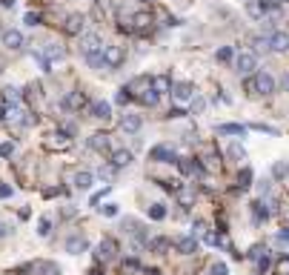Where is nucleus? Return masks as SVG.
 I'll use <instances>...</instances> for the list:
<instances>
[{
    "label": "nucleus",
    "mask_w": 289,
    "mask_h": 275,
    "mask_svg": "<svg viewBox=\"0 0 289 275\" xmlns=\"http://www.w3.org/2000/svg\"><path fill=\"white\" fill-rule=\"evenodd\" d=\"M83 103H86L83 92H66V97H63V106H66V109H72V112H78Z\"/></svg>",
    "instance_id": "obj_17"
},
{
    "label": "nucleus",
    "mask_w": 289,
    "mask_h": 275,
    "mask_svg": "<svg viewBox=\"0 0 289 275\" xmlns=\"http://www.w3.org/2000/svg\"><path fill=\"white\" fill-rule=\"evenodd\" d=\"M15 3H17V0H0V6H3V9H12Z\"/></svg>",
    "instance_id": "obj_49"
},
{
    "label": "nucleus",
    "mask_w": 289,
    "mask_h": 275,
    "mask_svg": "<svg viewBox=\"0 0 289 275\" xmlns=\"http://www.w3.org/2000/svg\"><path fill=\"white\" fill-rule=\"evenodd\" d=\"M206 109V100L204 97H195V100H192V115H201Z\"/></svg>",
    "instance_id": "obj_41"
},
{
    "label": "nucleus",
    "mask_w": 289,
    "mask_h": 275,
    "mask_svg": "<svg viewBox=\"0 0 289 275\" xmlns=\"http://www.w3.org/2000/svg\"><path fill=\"white\" fill-rule=\"evenodd\" d=\"M0 40H3V46L9 49V52H20L23 49V32H17V29H6V32L0 34Z\"/></svg>",
    "instance_id": "obj_6"
},
{
    "label": "nucleus",
    "mask_w": 289,
    "mask_h": 275,
    "mask_svg": "<svg viewBox=\"0 0 289 275\" xmlns=\"http://www.w3.org/2000/svg\"><path fill=\"white\" fill-rule=\"evenodd\" d=\"M278 241H281V244H289V229H281V232H278Z\"/></svg>",
    "instance_id": "obj_46"
},
{
    "label": "nucleus",
    "mask_w": 289,
    "mask_h": 275,
    "mask_svg": "<svg viewBox=\"0 0 289 275\" xmlns=\"http://www.w3.org/2000/svg\"><path fill=\"white\" fill-rule=\"evenodd\" d=\"M149 218H152V221H163V218H166V207H163V204H152V207H149Z\"/></svg>",
    "instance_id": "obj_31"
},
{
    "label": "nucleus",
    "mask_w": 289,
    "mask_h": 275,
    "mask_svg": "<svg viewBox=\"0 0 289 275\" xmlns=\"http://www.w3.org/2000/svg\"><path fill=\"white\" fill-rule=\"evenodd\" d=\"M3 100H6V103H20V89H15V86L3 89Z\"/></svg>",
    "instance_id": "obj_33"
},
{
    "label": "nucleus",
    "mask_w": 289,
    "mask_h": 275,
    "mask_svg": "<svg viewBox=\"0 0 289 275\" xmlns=\"http://www.w3.org/2000/svg\"><path fill=\"white\" fill-rule=\"evenodd\" d=\"M140 126H143V118L135 112H126L123 118H120V129L126 132V135H137L140 132Z\"/></svg>",
    "instance_id": "obj_7"
},
{
    "label": "nucleus",
    "mask_w": 289,
    "mask_h": 275,
    "mask_svg": "<svg viewBox=\"0 0 289 275\" xmlns=\"http://www.w3.org/2000/svg\"><path fill=\"white\" fill-rule=\"evenodd\" d=\"M252 129L255 132H266V135H281L275 126H266V123H252Z\"/></svg>",
    "instance_id": "obj_42"
},
{
    "label": "nucleus",
    "mask_w": 289,
    "mask_h": 275,
    "mask_svg": "<svg viewBox=\"0 0 289 275\" xmlns=\"http://www.w3.org/2000/svg\"><path fill=\"white\" fill-rule=\"evenodd\" d=\"M266 40H269V49L278 52V55H287L289 52V34L287 32H272Z\"/></svg>",
    "instance_id": "obj_9"
},
{
    "label": "nucleus",
    "mask_w": 289,
    "mask_h": 275,
    "mask_svg": "<svg viewBox=\"0 0 289 275\" xmlns=\"http://www.w3.org/2000/svg\"><path fill=\"white\" fill-rule=\"evenodd\" d=\"M255 69H258L255 52H238V55H235V72H238V75H255Z\"/></svg>",
    "instance_id": "obj_1"
},
{
    "label": "nucleus",
    "mask_w": 289,
    "mask_h": 275,
    "mask_svg": "<svg viewBox=\"0 0 289 275\" xmlns=\"http://www.w3.org/2000/svg\"><path fill=\"white\" fill-rule=\"evenodd\" d=\"M149 249H152V252H166V249H169V238H152V241H149Z\"/></svg>",
    "instance_id": "obj_32"
},
{
    "label": "nucleus",
    "mask_w": 289,
    "mask_h": 275,
    "mask_svg": "<svg viewBox=\"0 0 289 275\" xmlns=\"http://www.w3.org/2000/svg\"><path fill=\"white\" fill-rule=\"evenodd\" d=\"M3 115H6V109H0V121H3Z\"/></svg>",
    "instance_id": "obj_52"
},
{
    "label": "nucleus",
    "mask_w": 289,
    "mask_h": 275,
    "mask_svg": "<svg viewBox=\"0 0 289 275\" xmlns=\"http://www.w3.org/2000/svg\"><path fill=\"white\" fill-rule=\"evenodd\" d=\"M269 218V210H266V204L263 201H255V221L261 224V221H266Z\"/></svg>",
    "instance_id": "obj_34"
},
{
    "label": "nucleus",
    "mask_w": 289,
    "mask_h": 275,
    "mask_svg": "<svg viewBox=\"0 0 289 275\" xmlns=\"http://www.w3.org/2000/svg\"><path fill=\"white\" fill-rule=\"evenodd\" d=\"M229 155H232L235 161H246V152H243V146H240V144H232V146H229Z\"/></svg>",
    "instance_id": "obj_37"
},
{
    "label": "nucleus",
    "mask_w": 289,
    "mask_h": 275,
    "mask_svg": "<svg viewBox=\"0 0 289 275\" xmlns=\"http://www.w3.org/2000/svg\"><path fill=\"white\" fill-rule=\"evenodd\" d=\"M0 235H6V224H0Z\"/></svg>",
    "instance_id": "obj_50"
},
{
    "label": "nucleus",
    "mask_w": 289,
    "mask_h": 275,
    "mask_svg": "<svg viewBox=\"0 0 289 275\" xmlns=\"http://www.w3.org/2000/svg\"><path fill=\"white\" fill-rule=\"evenodd\" d=\"M89 112L95 121H109L112 118V103H106V100H95V103H89Z\"/></svg>",
    "instance_id": "obj_13"
},
{
    "label": "nucleus",
    "mask_w": 289,
    "mask_h": 275,
    "mask_svg": "<svg viewBox=\"0 0 289 275\" xmlns=\"http://www.w3.org/2000/svg\"><path fill=\"white\" fill-rule=\"evenodd\" d=\"M103 61H106V69H120L123 61H126V49L123 46H103Z\"/></svg>",
    "instance_id": "obj_2"
},
{
    "label": "nucleus",
    "mask_w": 289,
    "mask_h": 275,
    "mask_svg": "<svg viewBox=\"0 0 289 275\" xmlns=\"http://www.w3.org/2000/svg\"><path fill=\"white\" fill-rule=\"evenodd\" d=\"M215 58H218L221 63H229V61H235V52H232V46H221L215 52Z\"/></svg>",
    "instance_id": "obj_30"
},
{
    "label": "nucleus",
    "mask_w": 289,
    "mask_h": 275,
    "mask_svg": "<svg viewBox=\"0 0 289 275\" xmlns=\"http://www.w3.org/2000/svg\"><path fill=\"white\" fill-rule=\"evenodd\" d=\"M272 178L275 181H287L289 178V163L287 161H275L272 163Z\"/></svg>",
    "instance_id": "obj_24"
},
{
    "label": "nucleus",
    "mask_w": 289,
    "mask_h": 275,
    "mask_svg": "<svg viewBox=\"0 0 289 275\" xmlns=\"http://www.w3.org/2000/svg\"><path fill=\"white\" fill-rule=\"evenodd\" d=\"M266 273H269V255L263 252V255L258 258V275H266Z\"/></svg>",
    "instance_id": "obj_38"
},
{
    "label": "nucleus",
    "mask_w": 289,
    "mask_h": 275,
    "mask_svg": "<svg viewBox=\"0 0 289 275\" xmlns=\"http://www.w3.org/2000/svg\"><path fill=\"white\" fill-rule=\"evenodd\" d=\"M238 183H240V189H249V186H252V169H249V166H243Z\"/></svg>",
    "instance_id": "obj_35"
},
{
    "label": "nucleus",
    "mask_w": 289,
    "mask_h": 275,
    "mask_svg": "<svg viewBox=\"0 0 289 275\" xmlns=\"http://www.w3.org/2000/svg\"><path fill=\"white\" fill-rule=\"evenodd\" d=\"M49 232H52V218H40V221H37V235L46 238Z\"/></svg>",
    "instance_id": "obj_36"
},
{
    "label": "nucleus",
    "mask_w": 289,
    "mask_h": 275,
    "mask_svg": "<svg viewBox=\"0 0 289 275\" xmlns=\"http://www.w3.org/2000/svg\"><path fill=\"white\" fill-rule=\"evenodd\" d=\"M23 20H26V26H40V15H37V12H29Z\"/></svg>",
    "instance_id": "obj_44"
},
{
    "label": "nucleus",
    "mask_w": 289,
    "mask_h": 275,
    "mask_svg": "<svg viewBox=\"0 0 289 275\" xmlns=\"http://www.w3.org/2000/svg\"><path fill=\"white\" fill-rule=\"evenodd\" d=\"M255 83H258V95H272L275 92V78L269 72H255Z\"/></svg>",
    "instance_id": "obj_11"
},
{
    "label": "nucleus",
    "mask_w": 289,
    "mask_h": 275,
    "mask_svg": "<svg viewBox=\"0 0 289 275\" xmlns=\"http://www.w3.org/2000/svg\"><path fill=\"white\" fill-rule=\"evenodd\" d=\"M175 246H178V252H181V255H195V252H198V238H195V235L178 238V241H175Z\"/></svg>",
    "instance_id": "obj_14"
},
{
    "label": "nucleus",
    "mask_w": 289,
    "mask_h": 275,
    "mask_svg": "<svg viewBox=\"0 0 289 275\" xmlns=\"http://www.w3.org/2000/svg\"><path fill=\"white\" fill-rule=\"evenodd\" d=\"M72 144V141H69V135L66 132H54V135H52V141H49V146H57V149H66V146Z\"/></svg>",
    "instance_id": "obj_28"
},
{
    "label": "nucleus",
    "mask_w": 289,
    "mask_h": 275,
    "mask_svg": "<svg viewBox=\"0 0 289 275\" xmlns=\"http://www.w3.org/2000/svg\"><path fill=\"white\" fill-rule=\"evenodd\" d=\"M172 86H175V83H172L169 75H155V78H152V89L158 92V95H166V92H172Z\"/></svg>",
    "instance_id": "obj_16"
},
{
    "label": "nucleus",
    "mask_w": 289,
    "mask_h": 275,
    "mask_svg": "<svg viewBox=\"0 0 289 275\" xmlns=\"http://www.w3.org/2000/svg\"><path fill=\"white\" fill-rule=\"evenodd\" d=\"M98 49H103V40H101L98 32H83L80 34V52H83V58L92 55V52H98Z\"/></svg>",
    "instance_id": "obj_5"
},
{
    "label": "nucleus",
    "mask_w": 289,
    "mask_h": 275,
    "mask_svg": "<svg viewBox=\"0 0 289 275\" xmlns=\"http://www.w3.org/2000/svg\"><path fill=\"white\" fill-rule=\"evenodd\" d=\"M178 201H181V207H189V204L195 201V189H192V186H181V189H178Z\"/></svg>",
    "instance_id": "obj_27"
},
{
    "label": "nucleus",
    "mask_w": 289,
    "mask_h": 275,
    "mask_svg": "<svg viewBox=\"0 0 289 275\" xmlns=\"http://www.w3.org/2000/svg\"><path fill=\"white\" fill-rule=\"evenodd\" d=\"M184 115H186V112H184V109H178V106L169 109V118H184Z\"/></svg>",
    "instance_id": "obj_47"
},
{
    "label": "nucleus",
    "mask_w": 289,
    "mask_h": 275,
    "mask_svg": "<svg viewBox=\"0 0 289 275\" xmlns=\"http://www.w3.org/2000/svg\"><path fill=\"white\" fill-rule=\"evenodd\" d=\"M86 63L92 66V69H106V61H103V49L92 52V55H86Z\"/></svg>",
    "instance_id": "obj_26"
},
{
    "label": "nucleus",
    "mask_w": 289,
    "mask_h": 275,
    "mask_svg": "<svg viewBox=\"0 0 289 275\" xmlns=\"http://www.w3.org/2000/svg\"><path fill=\"white\" fill-rule=\"evenodd\" d=\"M137 100H140L143 106H158V100H160V95H158V92H155L152 86H149V89H143V92L137 95Z\"/></svg>",
    "instance_id": "obj_23"
},
{
    "label": "nucleus",
    "mask_w": 289,
    "mask_h": 275,
    "mask_svg": "<svg viewBox=\"0 0 289 275\" xmlns=\"http://www.w3.org/2000/svg\"><path fill=\"white\" fill-rule=\"evenodd\" d=\"M243 92H246V95H258V83H255V75L243 81Z\"/></svg>",
    "instance_id": "obj_39"
},
{
    "label": "nucleus",
    "mask_w": 289,
    "mask_h": 275,
    "mask_svg": "<svg viewBox=\"0 0 289 275\" xmlns=\"http://www.w3.org/2000/svg\"><path fill=\"white\" fill-rule=\"evenodd\" d=\"M132 89H129V86H120L118 89V95H115V103H120V106H126V103H129V100H132Z\"/></svg>",
    "instance_id": "obj_29"
},
{
    "label": "nucleus",
    "mask_w": 289,
    "mask_h": 275,
    "mask_svg": "<svg viewBox=\"0 0 289 275\" xmlns=\"http://www.w3.org/2000/svg\"><path fill=\"white\" fill-rule=\"evenodd\" d=\"M103 215L115 218V215H118V204H106V207H103Z\"/></svg>",
    "instance_id": "obj_45"
},
{
    "label": "nucleus",
    "mask_w": 289,
    "mask_h": 275,
    "mask_svg": "<svg viewBox=\"0 0 289 275\" xmlns=\"http://www.w3.org/2000/svg\"><path fill=\"white\" fill-rule=\"evenodd\" d=\"M12 195V186H0V198H9Z\"/></svg>",
    "instance_id": "obj_48"
},
{
    "label": "nucleus",
    "mask_w": 289,
    "mask_h": 275,
    "mask_svg": "<svg viewBox=\"0 0 289 275\" xmlns=\"http://www.w3.org/2000/svg\"><path fill=\"white\" fill-rule=\"evenodd\" d=\"M34 273L37 275H60V270H57L54 264H49V261H37V264H34Z\"/></svg>",
    "instance_id": "obj_25"
},
{
    "label": "nucleus",
    "mask_w": 289,
    "mask_h": 275,
    "mask_svg": "<svg viewBox=\"0 0 289 275\" xmlns=\"http://www.w3.org/2000/svg\"><path fill=\"white\" fill-rule=\"evenodd\" d=\"M63 32L66 34H78V37H80V34L86 32V17L83 15H69L66 23H63Z\"/></svg>",
    "instance_id": "obj_8"
},
{
    "label": "nucleus",
    "mask_w": 289,
    "mask_h": 275,
    "mask_svg": "<svg viewBox=\"0 0 289 275\" xmlns=\"http://www.w3.org/2000/svg\"><path fill=\"white\" fill-rule=\"evenodd\" d=\"M287 3H289V0H287Z\"/></svg>",
    "instance_id": "obj_53"
},
{
    "label": "nucleus",
    "mask_w": 289,
    "mask_h": 275,
    "mask_svg": "<svg viewBox=\"0 0 289 275\" xmlns=\"http://www.w3.org/2000/svg\"><path fill=\"white\" fill-rule=\"evenodd\" d=\"M89 149H92V152H109V135L95 132V135L89 138Z\"/></svg>",
    "instance_id": "obj_15"
},
{
    "label": "nucleus",
    "mask_w": 289,
    "mask_h": 275,
    "mask_svg": "<svg viewBox=\"0 0 289 275\" xmlns=\"http://www.w3.org/2000/svg\"><path fill=\"white\" fill-rule=\"evenodd\" d=\"M212 275H229V270H226V264L223 261H218V264H212V270H209Z\"/></svg>",
    "instance_id": "obj_43"
},
{
    "label": "nucleus",
    "mask_w": 289,
    "mask_h": 275,
    "mask_svg": "<svg viewBox=\"0 0 289 275\" xmlns=\"http://www.w3.org/2000/svg\"><path fill=\"white\" fill-rule=\"evenodd\" d=\"M12 155H15V144H12V141L0 144V158H12Z\"/></svg>",
    "instance_id": "obj_40"
},
{
    "label": "nucleus",
    "mask_w": 289,
    "mask_h": 275,
    "mask_svg": "<svg viewBox=\"0 0 289 275\" xmlns=\"http://www.w3.org/2000/svg\"><path fill=\"white\" fill-rule=\"evenodd\" d=\"M92 172H78V175H75V189H80V192H86V189H92Z\"/></svg>",
    "instance_id": "obj_21"
},
{
    "label": "nucleus",
    "mask_w": 289,
    "mask_h": 275,
    "mask_svg": "<svg viewBox=\"0 0 289 275\" xmlns=\"http://www.w3.org/2000/svg\"><path fill=\"white\" fill-rule=\"evenodd\" d=\"M149 161H155V163H178L181 158L175 155V149H172V146L158 144V146H152V149H149Z\"/></svg>",
    "instance_id": "obj_3"
},
{
    "label": "nucleus",
    "mask_w": 289,
    "mask_h": 275,
    "mask_svg": "<svg viewBox=\"0 0 289 275\" xmlns=\"http://www.w3.org/2000/svg\"><path fill=\"white\" fill-rule=\"evenodd\" d=\"M43 58H46V61H63V58H66V49L60 46V43H46V52H43Z\"/></svg>",
    "instance_id": "obj_19"
},
{
    "label": "nucleus",
    "mask_w": 289,
    "mask_h": 275,
    "mask_svg": "<svg viewBox=\"0 0 289 275\" xmlns=\"http://www.w3.org/2000/svg\"><path fill=\"white\" fill-rule=\"evenodd\" d=\"M89 249V238L86 235H69L66 238V252L69 255H80Z\"/></svg>",
    "instance_id": "obj_10"
},
{
    "label": "nucleus",
    "mask_w": 289,
    "mask_h": 275,
    "mask_svg": "<svg viewBox=\"0 0 289 275\" xmlns=\"http://www.w3.org/2000/svg\"><path fill=\"white\" fill-rule=\"evenodd\" d=\"M132 158H135V155H132L129 149H118V152H112V158H109V161L115 163L118 169H123V166H129V163H132Z\"/></svg>",
    "instance_id": "obj_20"
},
{
    "label": "nucleus",
    "mask_w": 289,
    "mask_h": 275,
    "mask_svg": "<svg viewBox=\"0 0 289 275\" xmlns=\"http://www.w3.org/2000/svg\"><path fill=\"white\" fill-rule=\"evenodd\" d=\"M218 135H240V138H243V135H246V126H243V123H221V126H218Z\"/></svg>",
    "instance_id": "obj_22"
},
{
    "label": "nucleus",
    "mask_w": 289,
    "mask_h": 275,
    "mask_svg": "<svg viewBox=\"0 0 289 275\" xmlns=\"http://www.w3.org/2000/svg\"><path fill=\"white\" fill-rule=\"evenodd\" d=\"M115 252H118V241H115V238H103L101 246H98V252H95V258L109 261V258H115Z\"/></svg>",
    "instance_id": "obj_12"
},
{
    "label": "nucleus",
    "mask_w": 289,
    "mask_h": 275,
    "mask_svg": "<svg viewBox=\"0 0 289 275\" xmlns=\"http://www.w3.org/2000/svg\"><path fill=\"white\" fill-rule=\"evenodd\" d=\"M172 97H175L178 103H192V100H195V86L189 81L175 83V86H172Z\"/></svg>",
    "instance_id": "obj_4"
},
{
    "label": "nucleus",
    "mask_w": 289,
    "mask_h": 275,
    "mask_svg": "<svg viewBox=\"0 0 289 275\" xmlns=\"http://www.w3.org/2000/svg\"><path fill=\"white\" fill-rule=\"evenodd\" d=\"M137 3H149V6H152V3H155V0H137Z\"/></svg>",
    "instance_id": "obj_51"
},
{
    "label": "nucleus",
    "mask_w": 289,
    "mask_h": 275,
    "mask_svg": "<svg viewBox=\"0 0 289 275\" xmlns=\"http://www.w3.org/2000/svg\"><path fill=\"white\" fill-rule=\"evenodd\" d=\"M149 26H152V15H149V12H137V15H132V29L146 32Z\"/></svg>",
    "instance_id": "obj_18"
}]
</instances>
